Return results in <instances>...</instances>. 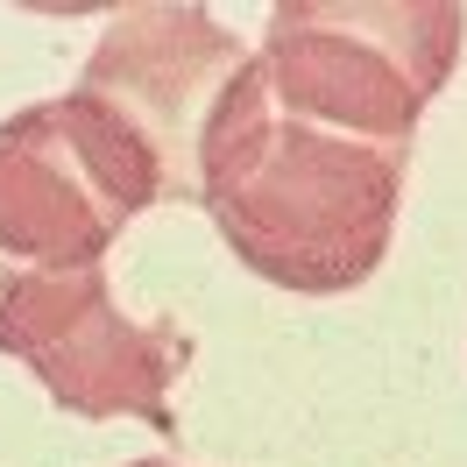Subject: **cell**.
<instances>
[{
    "label": "cell",
    "instance_id": "cell-1",
    "mask_svg": "<svg viewBox=\"0 0 467 467\" xmlns=\"http://www.w3.org/2000/svg\"><path fill=\"white\" fill-rule=\"evenodd\" d=\"M410 149L354 142L284 114L255 64L234 71L199 135V205L234 263L297 297L361 291L389 255Z\"/></svg>",
    "mask_w": 467,
    "mask_h": 467
},
{
    "label": "cell",
    "instance_id": "cell-2",
    "mask_svg": "<svg viewBox=\"0 0 467 467\" xmlns=\"http://www.w3.org/2000/svg\"><path fill=\"white\" fill-rule=\"evenodd\" d=\"M467 15L446 0H284L263 15L255 78L284 114L410 149L418 114L453 78Z\"/></svg>",
    "mask_w": 467,
    "mask_h": 467
},
{
    "label": "cell",
    "instance_id": "cell-3",
    "mask_svg": "<svg viewBox=\"0 0 467 467\" xmlns=\"http://www.w3.org/2000/svg\"><path fill=\"white\" fill-rule=\"evenodd\" d=\"M163 205L149 149L86 92L0 120V297L22 276L99 269L128 220Z\"/></svg>",
    "mask_w": 467,
    "mask_h": 467
},
{
    "label": "cell",
    "instance_id": "cell-4",
    "mask_svg": "<svg viewBox=\"0 0 467 467\" xmlns=\"http://www.w3.org/2000/svg\"><path fill=\"white\" fill-rule=\"evenodd\" d=\"M0 354L29 361L50 404L71 418H142L177 432L171 389L192 368V333L177 319H128L107 269L22 276L0 297Z\"/></svg>",
    "mask_w": 467,
    "mask_h": 467
},
{
    "label": "cell",
    "instance_id": "cell-5",
    "mask_svg": "<svg viewBox=\"0 0 467 467\" xmlns=\"http://www.w3.org/2000/svg\"><path fill=\"white\" fill-rule=\"evenodd\" d=\"M241 64V36L205 7H120L92 43L78 92L149 149L163 205H199V135Z\"/></svg>",
    "mask_w": 467,
    "mask_h": 467
},
{
    "label": "cell",
    "instance_id": "cell-6",
    "mask_svg": "<svg viewBox=\"0 0 467 467\" xmlns=\"http://www.w3.org/2000/svg\"><path fill=\"white\" fill-rule=\"evenodd\" d=\"M128 467H177V461H128Z\"/></svg>",
    "mask_w": 467,
    "mask_h": 467
}]
</instances>
